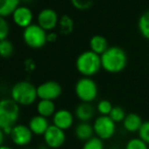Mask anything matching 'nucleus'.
I'll return each mask as SVG.
<instances>
[{"label": "nucleus", "mask_w": 149, "mask_h": 149, "mask_svg": "<svg viewBox=\"0 0 149 149\" xmlns=\"http://www.w3.org/2000/svg\"><path fill=\"white\" fill-rule=\"evenodd\" d=\"M102 68L110 74H119L126 68L128 56L126 51L119 46H110L104 53L100 55Z\"/></svg>", "instance_id": "f257e3e1"}, {"label": "nucleus", "mask_w": 149, "mask_h": 149, "mask_svg": "<svg viewBox=\"0 0 149 149\" xmlns=\"http://www.w3.org/2000/svg\"><path fill=\"white\" fill-rule=\"evenodd\" d=\"M19 117V104L12 98L0 100V129L9 135Z\"/></svg>", "instance_id": "f03ea898"}, {"label": "nucleus", "mask_w": 149, "mask_h": 149, "mask_svg": "<svg viewBox=\"0 0 149 149\" xmlns=\"http://www.w3.org/2000/svg\"><path fill=\"white\" fill-rule=\"evenodd\" d=\"M76 70L83 77H93L102 70L100 55L94 53L91 50L83 51L76 58Z\"/></svg>", "instance_id": "7ed1b4c3"}, {"label": "nucleus", "mask_w": 149, "mask_h": 149, "mask_svg": "<svg viewBox=\"0 0 149 149\" xmlns=\"http://www.w3.org/2000/svg\"><path fill=\"white\" fill-rule=\"evenodd\" d=\"M11 98L19 105H31L38 98L37 88L28 81H20L14 84L11 89Z\"/></svg>", "instance_id": "20e7f679"}, {"label": "nucleus", "mask_w": 149, "mask_h": 149, "mask_svg": "<svg viewBox=\"0 0 149 149\" xmlns=\"http://www.w3.org/2000/svg\"><path fill=\"white\" fill-rule=\"evenodd\" d=\"M75 94L81 102L91 103L97 97V85L91 78L82 77L75 84Z\"/></svg>", "instance_id": "39448f33"}, {"label": "nucleus", "mask_w": 149, "mask_h": 149, "mask_svg": "<svg viewBox=\"0 0 149 149\" xmlns=\"http://www.w3.org/2000/svg\"><path fill=\"white\" fill-rule=\"evenodd\" d=\"M47 31L39 25L31 24L24 31V41L29 47L39 49L47 43Z\"/></svg>", "instance_id": "423d86ee"}, {"label": "nucleus", "mask_w": 149, "mask_h": 149, "mask_svg": "<svg viewBox=\"0 0 149 149\" xmlns=\"http://www.w3.org/2000/svg\"><path fill=\"white\" fill-rule=\"evenodd\" d=\"M94 134L102 140H109L116 133V123L110 115H100L94 119L92 124Z\"/></svg>", "instance_id": "0eeeda50"}, {"label": "nucleus", "mask_w": 149, "mask_h": 149, "mask_svg": "<svg viewBox=\"0 0 149 149\" xmlns=\"http://www.w3.org/2000/svg\"><path fill=\"white\" fill-rule=\"evenodd\" d=\"M38 97L40 99L56 100L62 94V87L56 81H47L37 87Z\"/></svg>", "instance_id": "6e6552de"}, {"label": "nucleus", "mask_w": 149, "mask_h": 149, "mask_svg": "<svg viewBox=\"0 0 149 149\" xmlns=\"http://www.w3.org/2000/svg\"><path fill=\"white\" fill-rule=\"evenodd\" d=\"M44 140L48 147L57 149L60 148L66 140V135H65L64 130L56 127L55 125H51L48 130L44 134Z\"/></svg>", "instance_id": "1a4fd4ad"}, {"label": "nucleus", "mask_w": 149, "mask_h": 149, "mask_svg": "<svg viewBox=\"0 0 149 149\" xmlns=\"http://www.w3.org/2000/svg\"><path fill=\"white\" fill-rule=\"evenodd\" d=\"M10 138L12 142L17 146H26L33 140V132L30 127L24 125H15L10 132Z\"/></svg>", "instance_id": "9d476101"}, {"label": "nucleus", "mask_w": 149, "mask_h": 149, "mask_svg": "<svg viewBox=\"0 0 149 149\" xmlns=\"http://www.w3.org/2000/svg\"><path fill=\"white\" fill-rule=\"evenodd\" d=\"M59 16L52 8H45L38 14V25L45 31H52L58 26Z\"/></svg>", "instance_id": "9b49d317"}, {"label": "nucleus", "mask_w": 149, "mask_h": 149, "mask_svg": "<svg viewBox=\"0 0 149 149\" xmlns=\"http://www.w3.org/2000/svg\"><path fill=\"white\" fill-rule=\"evenodd\" d=\"M33 11L26 5H19L12 13V20H13L14 24L19 28L24 29L31 26V22H33Z\"/></svg>", "instance_id": "f8f14e48"}, {"label": "nucleus", "mask_w": 149, "mask_h": 149, "mask_svg": "<svg viewBox=\"0 0 149 149\" xmlns=\"http://www.w3.org/2000/svg\"><path fill=\"white\" fill-rule=\"evenodd\" d=\"M73 121H74V117L67 109L57 110L53 115V125L64 131L72 127Z\"/></svg>", "instance_id": "ddd939ff"}, {"label": "nucleus", "mask_w": 149, "mask_h": 149, "mask_svg": "<svg viewBox=\"0 0 149 149\" xmlns=\"http://www.w3.org/2000/svg\"><path fill=\"white\" fill-rule=\"evenodd\" d=\"M95 114L94 106L90 102H81L75 108V117L80 121H89Z\"/></svg>", "instance_id": "4468645a"}, {"label": "nucleus", "mask_w": 149, "mask_h": 149, "mask_svg": "<svg viewBox=\"0 0 149 149\" xmlns=\"http://www.w3.org/2000/svg\"><path fill=\"white\" fill-rule=\"evenodd\" d=\"M29 127L35 135H44L45 132L48 130V128L50 127V125L47 117L38 114L30 119Z\"/></svg>", "instance_id": "2eb2a0df"}, {"label": "nucleus", "mask_w": 149, "mask_h": 149, "mask_svg": "<svg viewBox=\"0 0 149 149\" xmlns=\"http://www.w3.org/2000/svg\"><path fill=\"white\" fill-rule=\"evenodd\" d=\"M142 123H143V121H142L141 117L138 113L130 112L124 119L123 127L129 133H136V132L138 133Z\"/></svg>", "instance_id": "dca6fc26"}, {"label": "nucleus", "mask_w": 149, "mask_h": 149, "mask_svg": "<svg viewBox=\"0 0 149 149\" xmlns=\"http://www.w3.org/2000/svg\"><path fill=\"white\" fill-rule=\"evenodd\" d=\"M109 47H110V45H109V41L106 37L102 36V35H94L90 38L89 50L93 51L94 53L102 55L109 49Z\"/></svg>", "instance_id": "f3484780"}, {"label": "nucleus", "mask_w": 149, "mask_h": 149, "mask_svg": "<svg viewBox=\"0 0 149 149\" xmlns=\"http://www.w3.org/2000/svg\"><path fill=\"white\" fill-rule=\"evenodd\" d=\"M74 133L77 139L82 142H85L93 137V135H94L93 126L90 125L89 121H80V123L75 127Z\"/></svg>", "instance_id": "a211bd4d"}, {"label": "nucleus", "mask_w": 149, "mask_h": 149, "mask_svg": "<svg viewBox=\"0 0 149 149\" xmlns=\"http://www.w3.org/2000/svg\"><path fill=\"white\" fill-rule=\"evenodd\" d=\"M37 112L40 115L45 117H49L54 115L56 112V106L53 100L41 99L37 105Z\"/></svg>", "instance_id": "6ab92c4d"}, {"label": "nucleus", "mask_w": 149, "mask_h": 149, "mask_svg": "<svg viewBox=\"0 0 149 149\" xmlns=\"http://www.w3.org/2000/svg\"><path fill=\"white\" fill-rule=\"evenodd\" d=\"M19 0H0V16H12L14 10L19 6Z\"/></svg>", "instance_id": "aec40b11"}, {"label": "nucleus", "mask_w": 149, "mask_h": 149, "mask_svg": "<svg viewBox=\"0 0 149 149\" xmlns=\"http://www.w3.org/2000/svg\"><path fill=\"white\" fill-rule=\"evenodd\" d=\"M58 27L62 35H70L74 30V20L68 14H63L59 18Z\"/></svg>", "instance_id": "412c9836"}, {"label": "nucleus", "mask_w": 149, "mask_h": 149, "mask_svg": "<svg viewBox=\"0 0 149 149\" xmlns=\"http://www.w3.org/2000/svg\"><path fill=\"white\" fill-rule=\"evenodd\" d=\"M138 29L141 36L149 40V9L140 16L138 20Z\"/></svg>", "instance_id": "4be33fe9"}, {"label": "nucleus", "mask_w": 149, "mask_h": 149, "mask_svg": "<svg viewBox=\"0 0 149 149\" xmlns=\"http://www.w3.org/2000/svg\"><path fill=\"white\" fill-rule=\"evenodd\" d=\"M14 52V46L11 41L4 39L0 41V56L3 58H9Z\"/></svg>", "instance_id": "5701e85b"}, {"label": "nucleus", "mask_w": 149, "mask_h": 149, "mask_svg": "<svg viewBox=\"0 0 149 149\" xmlns=\"http://www.w3.org/2000/svg\"><path fill=\"white\" fill-rule=\"evenodd\" d=\"M127 113L124 110L123 107L121 106H114L112 109V112L110 113V117L115 121V123H123L124 119L126 117Z\"/></svg>", "instance_id": "b1692460"}, {"label": "nucleus", "mask_w": 149, "mask_h": 149, "mask_svg": "<svg viewBox=\"0 0 149 149\" xmlns=\"http://www.w3.org/2000/svg\"><path fill=\"white\" fill-rule=\"evenodd\" d=\"M82 149H104V140L98 137H92L91 139L84 142Z\"/></svg>", "instance_id": "393cba45"}, {"label": "nucleus", "mask_w": 149, "mask_h": 149, "mask_svg": "<svg viewBox=\"0 0 149 149\" xmlns=\"http://www.w3.org/2000/svg\"><path fill=\"white\" fill-rule=\"evenodd\" d=\"M113 107H114V105L112 104V102L107 99H102L97 103L96 109H97L100 115H110Z\"/></svg>", "instance_id": "a878e982"}, {"label": "nucleus", "mask_w": 149, "mask_h": 149, "mask_svg": "<svg viewBox=\"0 0 149 149\" xmlns=\"http://www.w3.org/2000/svg\"><path fill=\"white\" fill-rule=\"evenodd\" d=\"M148 144L140 138H133L127 142L125 149H148Z\"/></svg>", "instance_id": "bb28decb"}, {"label": "nucleus", "mask_w": 149, "mask_h": 149, "mask_svg": "<svg viewBox=\"0 0 149 149\" xmlns=\"http://www.w3.org/2000/svg\"><path fill=\"white\" fill-rule=\"evenodd\" d=\"M71 4L73 7L76 9L84 11V10H88L93 4V0H70Z\"/></svg>", "instance_id": "cd10ccee"}, {"label": "nucleus", "mask_w": 149, "mask_h": 149, "mask_svg": "<svg viewBox=\"0 0 149 149\" xmlns=\"http://www.w3.org/2000/svg\"><path fill=\"white\" fill-rule=\"evenodd\" d=\"M138 135H139L140 139L143 140L149 145V121H145L142 123L141 127L138 131Z\"/></svg>", "instance_id": "c85d7f7f"}, {"label": "nucleus", "mask_w": 149, "mask_h": 149, "mask_svg": "<svg viewBox=\"0 0 149 149\" xmlns=\"http://www.w3.org/2000/svg\"><path fill=\"white\" fill-rule=\"evenodd\" d=\"M9 33V25L5 18L0 16V41L6 39Z\"/></svg>", "instance_id": "c756f323"}, {"label": "nucleus", "mask_w": 149, "mask_h": 149, "mask_svg": "<svg viewBox=\"0 0 149 149\" xmlns=\"http://www.w3.org/2000/svg\"><path fill=\"white\" fill-rule=\"evenodd\" d=\"M57 40V34L56 33H49L47 34V42H55Z\"/></svg>", "instance_id": "7c9ffc66"}, {"label": "nucleus", "mask_w": 149, "mask_h": 149, "mask_svg": "<svg viewBox=\"0 0 149 149\" xmlns=\"http://www.w3.org/2000/svg\"><path fill=\"white\" fill-rule=\"evenodd\" d=\"M4 131L2 129H0V147L2 146V143H3L4 141Z\"/></svg>", "instance_id": "2f4dec72"}, {"label": "nucleus", "mask_w": 149, "mask_h": 149, "mask_svg": "<svg viewBox=\"0 0 149 149\" xmlns=\"http://www.w3.org/2000/svg\"><path fill=\"white\" fill-rule=\"evenodd\" d=\"M19 1L24 2V4H29V3H31V2H33V0H19Z\"/></svg>", "instance_id": "473e14b6"}, {"label": "nucleus", "mask_w": 149, "mask_h": 149, "mask_svg": "<svg viewBox=\"0 0 149 149\" xmlns=\"http://www.w3.org/2000/svg\"><path fill=\"white\" fill-rule=\"evenodd\" d=\"M0 149H12V148L8 147V146H3V145H2L1 147H0Z\"/></svg>", "instance_id": "72a5a7b5"}, {"label": "nucleus", "mask_w": 149, "mask_h": 149, "mask_svg": "<svg viewBox=\"0 0 149 149\" xmlns=\"http://www.w3.org/2000/svg\"><path fill=\"white\" fill-rule=\"evenodd\" d=\"M24 149H33V148H24Z\"/></svg>", "instance_id": "f704fd0d"}, {"label": "nucleus", "mask_w": 149, "mask_h": 149, "mask_svg": "<svg viewBox=\"0 0 149 149\" xmlns=\"http://www.w3.org/2000/svg\"><path fill=\"white\" fill-rule=\"evenodd\" d=\"M148 149H149V146H148Z\"/></svg>", "instance_id": "c9c22d12"}]
</instances>
